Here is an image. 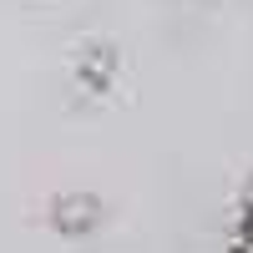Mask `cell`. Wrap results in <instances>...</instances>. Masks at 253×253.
Instances as JSON below:
<instances>
[{
  "mask_svg": "<svg viewBox=\"0 0 253 253\" xmlns=\"http://www.w3.org/2000/svg\"><path fill=\"white\" fill-rule=\"evenodd\" d=\"M122 81V51L112 41H81L71 56V86L91 101H107Z\"/></svg>",
  "mask_w": 253,
  "mask_h": 253,
  "instance_id": "cell-1",
  "label": "cell"
},
{
  "mask_svg": "<svg viewBox=\"0 0 253 253\" xmlns=\"http://www.w3.org/2000/svg\"><path fill=\"white\" fill-rule=\"evenodd\" d=\"M101 223H107V203H101L96 193L66 187V193H56V198L46 203V228H51L56 238H66V243H81V238H91Z\"/></svg>",
  "mask_w": 253,
  "mask_h": 253,
  "instance_id": "cell-2",
  "label": "cell"
},
{
  "mask_svg": "<svg viewBox=\"0 0 253 253\" xmlns=\"http://www.w3.org/2000/svg\"><path fill=\"white\" fill-rule=\"evenodd\" d=\"M228 253H253V172L238 187L233 203V223H228Z\"/></svg>",
  "mask_w": 253,
  "mask_h": 253,
  "instance_id": "cell-3",
  "label": "cell"
}]
</instances>
